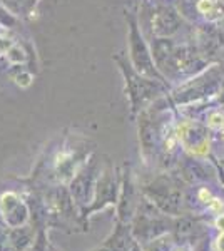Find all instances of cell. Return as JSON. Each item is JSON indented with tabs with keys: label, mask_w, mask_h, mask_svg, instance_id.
<instances>
[{
	"label": "cell",
	"mask_w": 224,
	"mask_h": 251,
	"mask_svg": "<svg viewBox=\"0 0 224 251\" xmlns=\"http://www.w3.org/2000/svg\"><path fill=\"white\" fill-rule=\"evenodd\" d=\"M99 169H97L96 161H85L80 166L79 171L74 174V177L69 183V193H71L72 200L75 201L77 206L87 209V206L92 204L94 193H96V184L99 179Z\"/></svg>",
	"instance_id": "cell-1"
},
{
	"label": "cell",
	"mask_w": 224,
	"mask_h": 251,
	"mask_svg": "<svg viewBox=\"0 0 224 251\" xmlns=\"http://www.w3.org/2000/svg\"><path fill=\"white\" fill-rule=\"evenodd\" d=\"M146 196L168 216H181L182 194L173 186L157 181V183L148 186Z\"/></svg>",
	"instance_id": "cell-2"
},
{
	"label": "cell",
	"mask_w": 224,
	"mask_h": 251,
	"mask_svg": "<svg viewBox=\"0 0 224 251\" xmlns=\"http://www.w3.org/2000/svg\"><path fill=\"white\" fill-rule=\"evenodd\" d=\"M0 216L9 228H20L27 225L30 211L27 203H24L17 193L7 191L0 196Z\"/></svg>",
	"instance_id": "cell-3"
},
{
	"label": "cell",
	"mask_w": 224,
	"mask_h": 251,
	"mask_svg": "<svg viewBox=\"0 0 224 251\" xmlns=\"http://www.w3.org/2000/svg\"><path fill=\"white\" fill-rule=\"evenodd\" d=\"M119 191H121V188L116 183L112 169H104V171L99 174V179H97L92 204L89 206L84 213L99 211V209H104L105 206H109V204H116L117 200H119V198H117Z\"/></svg>",
	"instance_id": "cell-4"
},
{
	"label": "cell",
	"mask_w": 224,
	"mask_h": 251,
	"mask_svg": "<svg viewBox=\"0 0 224 251\" xmlns=\"http://www.w3.org/2000/svg\"><path fill=\"white\" fill-rule=\"evenodd\" d=\"M206 234L199 221L193 216H177L173 223V236L176 243L181 245H194Z\"/></svg>",
	"instance_id": "cell-5"
},
{
	"label": "cell",
	"mask_w": 224,
	"mask_h": 251,
	"mask_svg": "<svg viewBox=\"0 0 224 251\" xmlns=\"http://www.w3.org/2000/svg\"><path fill=\"white\" fill-rule=\"evenodd\" d=\"M136 238L132 233V226L129 223L117 221L114 231L109 234V238L105 240L104 246L111 251H132L136 246Z\"/></svg>",
	"instance_id": "cell-6"
},
{
	"label": "cell",
	"mask_w": 224,
	"mask_h": 251,
	"mask_svg": "<svg viewBox=\"0 0 224 251\" xmlns=\"http://www.w3.org/2000/svg\"><path fill=\"white\" fill-rule=\"evenodd\" d=\"M119 221L122 223H131L134 220V214H136V209H137V201L134 198V188H132V183L129 179V176L124 179L122 183V188H121V194H119Z\"/></svg>",
	"instance_id": "cell-7"
},
{
	"label": "cell",
	"mask_w": 224,
	"mask_h": 251,
	"mask_svg": "<svg viewBox=\"0 0 224 251\" xmlns=\"http://www.w3.org/2000/svg\"><path fill=\"white\" fill-rule=\"evenodd\" d=\"M35 229L28 225L20 228H10V246L12 251H28L35 241Z\"/></svg>",
	"instance_id": "cell-8"
},
{
	"label": "cell",
	"mask_w": 224,
	"mask_h": 251,
	"mask_svg": "<svg viewBox=\"0 0 224 251\" xmlns=\"http://www.w3.org/2000/svg\"><path fill=\"white\" fill-rule=\"evenodd\" d=\"M9 77L20 89H27L34 84V72L28 69V66H10Z\"/></svg>",
	"instance_id": "cell-9"
},
{
	"label": "cell",
	"mask_w": 224,
	"mask_h": 251,
	"mask_svg": "<svg viewBox=\"0 0 224 251\" xmlns=\"http://www.w3.org/2000/svg\"><path fill=\"white\" fill-rule=\"evenodd\" d=\"M174 243H176V240H174L173 234L166 233L162 236L154 238L152 241L142 245V251H173Z\"/></svg>",
	"instance_id": "cell-10"
},
{
	"label": "cell",
	"mask_w": 224,
	"mask_h": 251,
	"mask_svg": "<svg viewBox=\"0 0 224 251\" xmlns=\"http://www.w3.org/2000/svg\"><path fill=\"white\" fill-rule=\"evenodd\" d=\"M0 24H2V27L5 30L14 29V27L19 25V17L15 14H12L2 2H0Z\"/></svg>",
	"instance_id": "cell-11"
},
{
	"label": "cell",
	"mask_w": 224,
	"mask_h": 251,
	"mask_svg": "<svg viewBox=\"0 0 224 251\" xmlns=\"http://www.w3.org/2000/svg\"><path fill=\"white\" fill-rule=\"evenodd\" d=\"M0 251H12L10 246V228L0 216Z\"/></svg>",
	"instance_id": "cell-12"
},
{
	"label": "cell",
	"mask_w": 224,
	"mask_h": 251,
	"mask_svg": "<svg viewBox=\"0 0 224 251\" xmlns=\"http://www.w3.org/2000/svg\"><path fill=\"white\" fill-rule=\"evenodd\" d=\"M15 44V39L10 37L7 32H2L0 34V57H5L7 52L10 50V47Z\"/></svg>",
	"instance_id": "cell-13"
},
{
	"label": "cell",
	"mask_w": 224,
	"mask_h": 251,
	"mask_svg": "<svg viewBox=\"0 0 224 251\" xmlns=\"http://www.w3.org/2000/svg\"><path fill=\"white\" fill-rule=\"evenodd\" d=\"M193 251H211V243H209V234L199 238L196 245H193Z\"/></svg>",
	"instance_id": "cell-14"
},
{
	"label": "cell",
	"mask_w": 224,
	"mask_h": 251,
	"mask_svg": "<svg viewBox=\"0 0 224 251\" xmlns=\"http://www.w3.org/2000/svg\"><path fill=\"white\" fill-rule=\"evenodd\" d=\"M213 194L209 193V189H206V188H202V189H199V193H198V201H201L202 204H206L207 208H209V204L213 203Z\"/></svg>",
	"instance_id": "cell-15"
},
{
	"label": "cell",
	"mask_w": 224,
	"mask_h": 251,
	"mask_svg": "<svg viewBox=\"0 0 224 251\" xmlns=\"http://www.w3.org/2000/svg\"><path fill=\"white\" fill-rule=\"evenodd\" d=\"M209 126H211V127H223V126H224V116L213 114L209 117Z\"/></svg>",
	"instance_id": "cell-16"
},
{
	"label": "cell",
	"mask_w": 224,
	"mask_h": 251,
	"mask_svg": "<svg viewBox=\"0 0 224 251\" xmlns=\"http://www.w3.org/2000/svg\"><path fill=\"white\" fill-rule=\"evenodd\" d=\"M214 246H216V251H224V231H219L218 238L214 241Z\"/></svg>",
	"instance_id": "cell-17"
},
{
	"label": "cell",
	"mask_w": 224,
	"mask_h": 251,
	"mask_svg": "<svg viewBox=\"0 0 224 251\" xmlns=\"http://www.w3.org/2000/svg\"><path fill=\"white\" fill-rule=\"evenodd\" d=\"M211 7H213V0H201V2L198 3V9L201 12L211 10Z\"/></svg>",
	"instance_id": "cell-18"
},
{
	"label": "cell",
	"mask_w": 224,
	"mask_h": 251,
	"mask_svg": "<svg viewBox=\"0 0 224 251\" xmlns=\"http://www.w3.org/2000/svg\"><path fill=\"white\" fill-rule=\"evenodd\" d=\"M214 226L219 229V231H224V214H218V218H216V221H214Z\"/></svg>",
	"instance_id": "cell-19"
},
{
	"label": "cell",
	"mask_w": 224,
	"mask_h": 251,
	"mask_svg": "<svg viewBox=\"0 0 224 251\" xmlns=\"http://www.w3.org/2000/svg\"><path fill=\"white\" fill-rule=\"evenodd\" d=\"M176 251H193L191 245H181V248H177Z\"/></svg>",
	"instance_id": "cell-20"
},
{
	"label": "cell",
	"mask_w": 224,
	"mask_h": 251,
	"mask_svg": "<svg viewBox=\"0 0 224 251\" xmlns=\"http://www.w3.org/2000/svg\"><path fill=\"white\" fill-rule=\"evenodd\" d=\"M92 251H111V250L105 248V246H102V248H96V250H92Z\"/></svg>",
	"instance_id": "cell-21"
},
{
	"label": "cell",
	"mask_w": 224,
	"mask_h": 251,
	"mask_svg": "<svg viewBox=\"0 0 224 251\" xmlns=\"http://www.w3.org/2000/svg\"><path fill=\"white\" fill-rule=\"evenodd\" d=\"M46 251H59V250H55L52 245H47V250H46Z\"/></svg>",
	"instance_id": "cell-22"
},
{
	"label": "cell",
	"mask_w": 224,
	"mask_h": 251,
	"mask_svg": "<svg viewBox=\"0 0 224 251\" xmlns=\"http://www.w3.org/2000/svg\"><path fill=\"white\" fill-rule=\"evenodd\" d=\"M2 32H7V30L3 29V27H2V24H0V34H2Z\"/></svg>",
	"instance_id": "cell-23"
}]
</instances>
